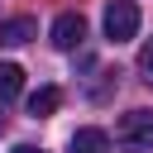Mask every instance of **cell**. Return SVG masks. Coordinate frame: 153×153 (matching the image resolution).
Here are the masks:
<instances>
[{"mask_svg":"<svg viewBox=\"0 0 153 153\" xmlns=\"http://www.w3.org/2000/svg\"><path fill=\"white\" fill-rule=\"evenodd\" d=\"M139 33V5L134 0H110L105 5V38L110 43H124Z\"/></svg>","mask_w":153,"mask_h":153,"instance_id":"6da1fadb","label":"cell"},{"mask_svg":"<svg viewBox=\"0 0 153 153\" xmlns=\"http://www.w3.org/2000/svg\"><path fill=\"white\" fill-rule=\"evenodd\" d=\"M115 139L124 148H153V110H129L115 124Z\"/></svg>","mask_w":153,"mask_h":153,"instance_id":"7a4b0ae2","label":"cell"},{"mask_svg":"<svg viewBox=\"0 0 153 153\" xmlns=\"http://www.w3.org/2000/svg\"><path fill=\"white\" fill-rule=\"evenodd\" d=\"M48 38H53V48L72 53V48H81V38H86V19H81L76 10H67V14H57V19H53Z\"/></svg>","mask_w":153,"mask_h":153,"instance_id":"3957f363","label":"cell"},{"mask_svg":"<svg viewBox=\"0 0 153 153\" xmlns=\"http://www.w3.org/2000/svg\"><path fill=\"white\" fill-rule=\"evenodd\" d=\"M29 38H38V19L19 14V19H5V24H0V43L19 48V43H29Z\"/></svg>","mask_w":153,"mask_h":153,"instance_id":"277c9868","label":"cell"},{"mask_svg":"<svg viewBox=\"0 0 153 153\" xmlns=\"http://www.w3.org/2000/svg\"><path fill=\"white\" fill-rule=\"evenodd\" d=\"M72 153H110V134L105 129H76L72 134Z\"/></svg>","mask_w":153,"mask_h":153,"instance_id":"5b68a950","label":"cell"},{"mask_svg":"<svg viewBox=\"0 0 153 153\" xmlns=\"http://www.w3.org/2000/svg\"><path fill=\"white\" fill-rule=\"evenodd\" d=\"M57 105H62V91H57V86H38V91L29 96V115H33V120H43V115H53Z\"/></svg>","mask_w":153,"mask_h":153,"instance_id":"8992f818","label":"cell"},{"mask_svg":"<svg viewBox=\"0 0 153 153\" xmlns=\"http://www.w3.org/2000/svg\"><path fill=\"white\" fill-rule=\"evenodd\" d=\"M24 91V67H14V62H0V100H14Z\"/></svg>","mask_w":153,"mask_h":153,"instance_id":"52a82bcc","label":"cell"},{"mask_svg":"<svg viewBox=\"0 0 153 153\" xmlns=\"http://www.w3.org/2000/svg\"><path fill=\"white\" fill-rule=\"evenodd\" d=\"M139 72H143V81L153 86V38H148V43L139 48Z\"/></svg>","mask_w":153,"mask_h":153,"instance_id":"ba28073f","label":"cell"},{"mask_svg":"<svg viewBox=\"0 0 153 153\" xmlns=\"http://www.w3.org/2000/svg\"><path fill=\"white\" fill-rule=\"evenodd\" d=\"M14 153H43V148H33V143H19V148H14Z\"/></svg>","mask_w":153,"mask_h":153,"instance_id":"9c48e42d","label":"cell"},{"mask_svg":"<svg viewBox=\"0 0 153 153\" xmlns=\"http://www.w3.org/2000/svg\"><path fill=\"white\" fill-rule=\"evenodd\" d=\"M0 124H5V115H0Z\"/></svg>","mask_w":153,"mask_h":153,"instance_id":"30bf717a","label":"cell"}]
</instances>
